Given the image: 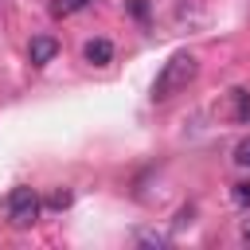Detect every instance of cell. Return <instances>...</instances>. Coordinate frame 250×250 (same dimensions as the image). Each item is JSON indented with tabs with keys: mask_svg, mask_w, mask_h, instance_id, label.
<instances>
[{
	"mask_svg": "<svg viewBox=\"0 0 250 250\" xmlns=\"http://www.w3.org/2000/svg\"><path fill=\"white\" fill-rule=\"evenodd\" d=\"M195 74H199V59H195L191 51H176V55L160 66V74H156V82H152V102L176 98L180 90H188V86L195 82Z\"/></svg>",
	"mask_w": 250,
	"mask_h": 250,
	"instance_id": "obj_1",
	"label": "cell"
},
{
	"mask_svg": "<svg viewBox=\"0 0 250 250\" xmlns=\"http://www.w3.org/2000/svg\"><path fill=\"white\" fill-rule=\"evenodd\" d=\"M4 211H8V223H12L16 230H23V227H31V223L39 219L43 203H39L35 188H12V191H8V203H4Z\"/></svg>",
	"mask_w": 250,
	"mask_h": 250,
	"instance_id": "obj_2",
	"label": "cell"
},
{
	"mask_svg": "<svg viewBox=\"0 0 250 250\" xmlns=\"http://www.w3.org/2000/svg\"><path fill=\"white\" fill-rule=\"evenodd\" d=\"M55 55H59V43H55L51 35H35V39L27 43V59H31V66H47Z\"/></svg>",
	"mask_w": 250,
	"mask_h": 250,
	"instance_id": "obj_3",
	"label": "cell"
},
{
	"mask_svg": "<svg viewBox=\"0 0 250 250\" xmlns=\"http://www.w3.org/2000/svg\"><path fill=\"white\" fill-rule=\"evenodd\" d=\"M82 59H86L90 66H105V62H113V43H109V39H90V43L82 47Z\"/></svg>",
	"mask_w": 250,
	"mask_h": 250,
	"instance_id": "obj_4",
	"label": "cell"
},
{
	"mask_svg": "<svg viewBox=\"0 0 250 250\" xmlns=\"http://www.w3.org/2000/svg\"><path fill=\"white\" fill-rule=\"evenodd\" d=\"M230 117L234 121H250V94L246 90H230Z\"/></svg>",
	"mask_w": 250,
	"mask_h": 250,
	"instance_id": "obj_5",
	"label": "cell"
},
{
	"mask_svg": "<svg viewBox=\"0 0 250 250\" xmlns=\"http://www.w3.org/2000/svg\"><path fill=\"white\" fill-rule=\"evenodd\" d=\"M90 0H51V16H74V12H82Z\"/></svg>",
	"mask_w": 250,
	"mask_h": 250,
	"instance_id": "obj_6",
	"label": "cell"
},
{
	"mask_svg": "<svg viewBox=\"0 0 250 250\" xmlns=\"http://www.w3.org/2000/svg\"><path fill=\"white\" fill-rule=\"evenodd\" d=\"M234 160H238L242 168H250V137H242V141L234 145Z\"/></svg>",
	"mask_w": 250,
	"mask_h": 250,
	"instance_id": "obj_7",
	"label": "cell"
},
{
	"mask_svg": "<svg viewBox=\"0 0 250 250\" xmlns=\"http://www.w3.org/2000/svg\"><path fill=\"white\" fill-rule=\"evenodd\" d=\"M230 195H234V203L250 207V180H246V184H234V191H230Z\"/></svg>",
	"mask_w": 250,
	"mask_h": 250,
	"instance_id": "obj_8",
	"label": "cell"
},
{
	"mask_svg": "<svg viewBox=\"0 0 250 250\" xmlns=\"http://www.w3.org/2000/svg\"><path fill=\"white\" fill-rule=\"evenodd\" d=\"M129 8H133V16H137V20H145V16H148V4H145V0H129Z\"/></svg>",
	"mask_w": 250,
	"mask_h": 250,
	"instance_id": "obj_9",
	"label": "cell"
},
{
	"mask_svg": "<svg viewBox=\"0 0 250 250\" xmlns=\"http://www.w3.org/2000/svg\"><path fill=\"white\" fill-rule=\"evenodd\" d=\"M66 203H70V191H55L51 195V207H66Z\"/></svg>",
	"mask_w": 250,
	"mask_h": 250,
	"instance_id": "obj_10",
	"label": "cell"
},
{
	"mask_svg": "<svg viewBox=\"0 0 250 250\" xmlns=\"http://www.w3.org/2000/svg\"><path fill=\"white\" fill-rule=\"evenodd\" d=\"M242 238H246V242H250V223H246V227H242Z\"/></svg>",
	"mask_w": 250,
	"mask_h": 250,
	"instance_id": "obj_11",
	"label": "cell"
}]
</instances>
